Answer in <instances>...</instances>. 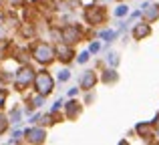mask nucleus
Instances as JSON below:
<instances>
[{
  "instance_id": "1",
  "label": "nucleus",
  "mask_w": 159,
  "mask_h": 145,
  "mask_svg": "<svg viewBox=\"0 0 159 145\" xmlns=\"http://www.w3.org/2000/svg\"><path fill=\"white\" fill-rule=\"evenodd\" d=\"M34 87H36V91H39L40 95H44V97H47L48 93H51L52 91V87H54V83H52V77L48 73H39L34 77Z\"/></svg>"
},
{
  "instance_id": "2",
  "label": "nucleus",
  "mask_w": 159,
  "mask_h": 145,
  "mask_svg": "<svg viewBox=\"0 0 159 145\" xmlns=\"http://www.w3.org/2000/svg\"><path fill=\"white\" fill-rule=\"evenodd\" d=\"M34 59L40 61V63H44V65H48L54 59V51L48 44H39V47L34 48Z\"/></svg>"
},
{
  "instance_id": "3",
  "label": "nucleus",
  "mask_w": 159,
  "mask_h": 145,
  "mask_svg": "<svg viewBox=\"0 0 159 145\" xmlns=\"http://www.w3.org/2000/svg\"><path fill=\"white\" fill-rule=\"evenodd\" d=\"M32 79H34V75H32L30 69H20L18 75H16V87L24 89V87H28L32 83Z\"/></svg>"
},
{
  "instance_id": "4",
  "label": "nucleus",
  "mask_w": 159,
  "mask_h": 145,
  "mask_svg": "<svg viewBox=\"0 0 159 145\" xmlns=\"http://www.w3.org/2000/svg\"><path fill=\"white\" fill-rule=\"evenodd\" d=\"M151 34V26L149 24H137L135 28H133V36H135V40H143L145 36H149Z\"/></svg>"
},
{
  "instance_id": "5",
  "label": "nucleus",
  "mask_w": 159,
  "mask_h": 145,
  "mask_svg": "<svg viewBox=\"0 0 159 145\" xmlns=\"http://www.w3.org/2000/svg\"><path fill=\"white\" fill-rule=\"evenodd\" d=\"M62 40H66V43H77L79 40V30L75 26H66L65 30H62Z\"/></svg>"
},
{
  "instance_id": "6",
  "label": "nucleus",
  "mask_w": 159,
  "mask_h": 145,
  "mask_svg": "<svg viewBox=\"0 0 159 145\" xmlns=\"http://www.w3.org/2000/svg\"><path fill=\"white\" fill-rule=\"evenodd\" d=\"M26 137L30 143H40V141H44V131L43 129H28Z\"/></svg>"
},
{
  "instance_id": "7",
  "label": "nucleus",
  "mask_w": 159,
  "mask_h": 145,
  "mask_svg": "<svg viewBox=\"0 0 159 145\" xmlns=\"http://www.w3.org/2000/svg\"><path fill=\"white\" fill-rule=\"evenodd\" d=\"M95 81H97V77H95V73H87V75H83V79H81V87L83 89H91V87L95 85Z\"/></svg>"
},
{
  "instance_id": "8",
  "label": "nucleus",
  "mask_w": 159,
  "mask_h": 145,
  "mask_svg": "<svg viewBox=\"0 0 159 145\" xmlns=\"http://www.w3.org/2000/svg\"><path fill=\"white\" fill-rule=\"evenodd\" d=\"M143 14L147 16L149 20H157V18H159V6H157V4H151V6H145Z\"/></svg>"
},
{
  "instance_id": "9",
  "label": "nucleus",
  "mask_w": 159,
  "mask_h": 145,
  "mask_svg": "<svg viewBox=\"0 0 159 145\" xmlns=\"http://www.w3.org/2000/svg\"><path fill=\"white\" fill-rule=\"evenodd\" d=\"M57 52H58V55H62L61 59L65 61V63H66V61H70V59H73V51H69L66 47H58V48H57Z\"/></svg>"
},
{
  "instance_id": "10",
  "label": "nucleus",
  "mask_w": 159,
  "mask_h": 145,
  "mask_svg": "<svg viewBox=\"0 0 159 145\" xmlns=\"http://www.w3.org/2000/svg\"><path fill=\"white\" fill-rule=\"evenodd\" d=\"M75 105H77V103H69V115L70 117H75V115L79 113V107H75Z\"/></svg>"
},
{
  "instance_id": "11",
  "label": "nucleus",
  "mask_w": 159,
  "mask_h": 145,
  "mask_svg": "<svg viewBox=\"0 0 159 145\" xmlns=\"http://www.w3.org/2000/svg\"><path fill=\"white\" fill-rule=\"evenodd\" d=\"M115 14H117V16H123V14H127V6H119V8L115 10Z\"/></svg>"
},
{
  "instance_id": "12",
  "label": "nucleus",
  "mask_w": 159,
  "mask_h": 145,
  "mask_svg": "<svg viewBox=\"0 0 159 145\" xmlns=\"http://www.w3.org/2000/svg\"><path fill=\"white\" fill-rule=\"evenodd\" d=\"M4 101H6V93H4V91H0V109H2Z\"/></svg>"
},
{
  "instance_id": "13",
  "label": "nucleus",
  "mask_w": 159,
  "mask_h": 145,
  "mask_svg": "<svg viewBox=\"0 0 159 145\" xmlns=\"http://www.w3.org/2000/svg\"><path fill=\"white\" fill-rule=\"evenodd\" d=\"M87 59H89V52H83V55L79 57V63H85Z\"/></svg>"
},
{
  "instance_id": "14",
  "label": "nucleus",
  "mask_w": 159,
  "mask_h": 145,
  "mask_svg": "<svg viewBox=\"0 0 159 145\" xmlns=\"http://www.w3.org/2000/svg\"><path fill=\"white\" fill-rule=\"evenodd\" d=\"M58 79H61V81H66V79H69V73H66V71H62L61 75H58Z\"/></svg>"
},
{
  "instance_id": "15",
  "label": "nucleus",
  "mask_w": 159,
  "mask_h": 145,
  "mask_svg": "<svg viewBox=\"0 0 159 145\" xmlns=\"http://www.w3.org/2000/svg\"><path fill=\"white\" fill-rule=\"evenodd\" d=\"M97 51H99V44H97V43L91 44V52H97Z\"/></svg>"
}]
</instances>
